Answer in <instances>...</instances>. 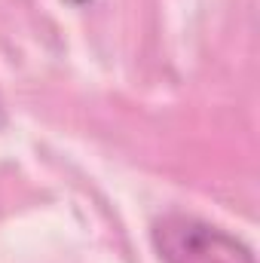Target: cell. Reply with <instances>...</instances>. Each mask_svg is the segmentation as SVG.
I'll use <instances>...</instances> for the list:
<instances>
[{
    "label": "cell",
    "instance_id": "6da1fadb",
    "mask_svg": "<svg viewBox=\"0 0 260 263\" xmlns=\"http://www.w3.org/2000/svg\"><path fill=\"white\" fill-rule=\"evenodd\" d=\"M153 245L162 263H254L248 245L190 214H162L153 223Z\"/></svg>",
    "mask_w": 260,
    "mask_h": 263
},
{
    "label": "cell",
    "instance_id": "7a4b0ae2",
    "mask_svg": "<svg viewBox=\"0 0 260 263\" xmlns=\"http://www.w3.org/2000/svg\"><path fill=\"white\" fill-rule=\"evenodd\" d=\"M0 123H3V104H0Z\"/></svg>",
    "mask_w": 260,
    "mask_h": 263
}]
</instances>
